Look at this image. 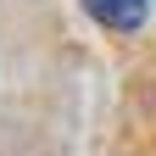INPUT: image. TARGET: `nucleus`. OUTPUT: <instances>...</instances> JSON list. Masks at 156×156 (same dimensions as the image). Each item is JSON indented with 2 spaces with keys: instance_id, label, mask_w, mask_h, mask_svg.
<instances>
[{
  "instance_id": "f257e3e1",
  "label": "nucleus",
  "mask_w": 156,
  "mask_h": 156,
  "mask_svg": "<svg viewBox=\"0 0 156 156\" xmlns=\"http://www.w3.org/2000/svg\"><path fill=\"white\" fill-rule=\"evenodd\" d=\"M84 11L101 28H117V34H134L145 23V0H84Z\"/></svg>"
}]
</instances>
